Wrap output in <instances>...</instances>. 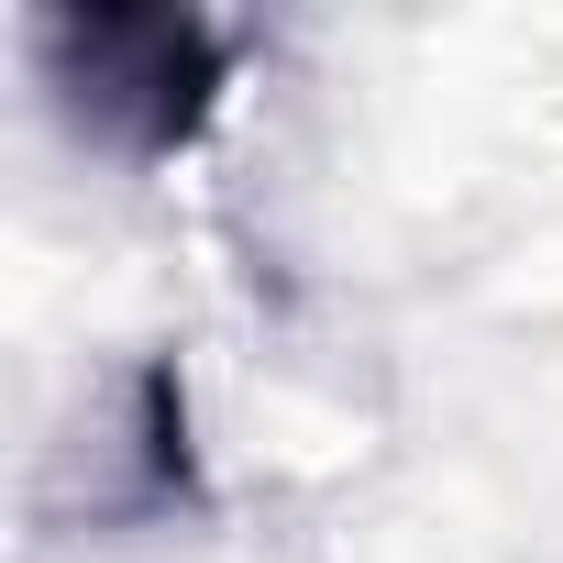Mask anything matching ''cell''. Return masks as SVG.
Instances as JSON below:
<instances>
[{"instance_id": "1", "label": "cell", "mask_w": 563, "mask_h": 563, "mask_svg": "<svg viewBox=\"0 0 563 563\" xmlns=\"http://www.w3.org/2000/svg\"><path fill=\"white\" fill-rule=\"evenodd\" d=\"M45 45H78V100L89 111H133L144 144L188 133L210 78H221V45L177 12H89V23H56Z\"/></svg>"}]
</instances>
